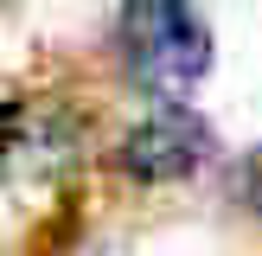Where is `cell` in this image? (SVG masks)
Instances as JSON below:
<instances>
[{"label": "cell", "mask_w": 262, "mask_h": 256, "mask_svg": "<svg viewBox=\"0 0 262 256\" xmlns=\"http://www.w3.org/2000/svg\"><path fill=\"white\" fill-rule=\"evenodd\" d=\"M13 122H19V115H13L7 102H0V147H7V141H13Z\"/></svg>", "instance_id": "obj_4"}, {"label": "cell", "mask_w": 262, "mask_h": 256, "mask_svg": "<svg viewBox=\"0 0 262 256\" xmlns=\"http://www.w3.org/2000/svg\"><path fill=\"white\" fill-rule=\"evenodd\" d=\"M243 205H250V211H262V154L250 160V173H243Z\"/></svg>", "instance_id": "obj_3"}, {"label": "cell", "mask_w": 262, "mask_h": 256, "mask_svg": "<svg viewBox=\"0 0 262 256\" xmlns=\"http://www.w3.org/2000/svg\"><path fill=\"white\" fill-rule=\"evenodd\" d=\"M122 58L160 96H192L211 71V26L192 0H128L122 7Z\"/></svg>", "instance_id": "obj_1"}, {"label": "cell", "mask_w": 262, "mask_h": 256, "mask_svg": "<svg viewBox=\"0 0 262 256\" xmlns=\"http://www.w3.org/2000/svg\"><path fill=\"white\" fill-rule=\"evenodd\" d=\"M211 128L199 122L192 109H179V102H166V109H154L141 128H128L122 147H115V166H122L128 179H141V186H160V179H186L199 173L205 160H211Z\"/></svg>", "instance_id": "obj_2"}]
</instances>
